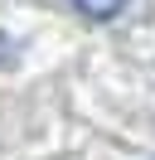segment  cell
I'll use <instances>...</instances> for the list:
<instances>
[{"instance_id": "1", "label": "cell", "mask_w": 155, "mask_h": 160, "mask_svg": "<svg viewBox=\"0 0 155 160\" xmlns=\"http://www.w3.org/2000/svg\"><path fill=\"white\" fill-rule=\"evenodd\" d=\"M126 0H73V10L87 15V20H112V15H121Z\"/></svg>"}, {"instance_id": "2", "label": "cell", "mask_w": 155, "mask_h": 160, "mask_svg": "<svg viewBox=\"0 0 155 160\" xmlns=\"http://www.w3.org/2000/svg\"><path fill=\"white\" fill-rule=\"evenodd\" d=\"M10 53H15V49H10V39H5V34H0V63H5Z\"/></svg>"}]
</instances>
